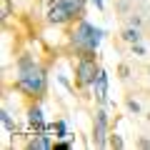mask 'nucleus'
Masks as SVG:
<instances>
[{"label":"nucleus","instance_id":"16","mask_svg":"<svg viewBox=\"0 0 150 150\" xmlns=\"http://www.w3.org/2000/svg\"><path fill=\"white\" fill-rule=\"evenodd\" d=\"M135 53H138V55H143V53H145V48H143L140 43H135Z\"/></svg>","mask_w":150,"mask_h":150},{"label":"nucleus","instance_id":"11","mask_svg":"<svg viewBox=\"0 0 150 150\" xmlns=\"http://www.w3.org/2000/svg\"><path fill=\"white\" fill-rule=\"evenodd\" d=\"M0 118H3V125H5L8 130H15V125H13V120H10V115H8V110L0 112Z\"/></svg>","mask_w":150,"mask_h":150},{"label":"nucleus","instance_id":"9","mask_svg":"<svg viewBox=\"0 0 150 150\" xmlns=\"http://www.w3.org/2000/svg\"><path fill=\"white\" fill-rule=\"evenodd\" d=\"M30 148L33 150H50V148H53V143H50L48 135H38V138L30 143Z\"/></svg>","mask_w":150,"mask_h":150},{"label":"nucleus","instance_id":"7","mask_svg":"<svg viewBox=\"0 0 150 150\" xmlns=\"http://www.w3.org/2000/svg\"><path fill=\"white\" fill-rule=\"evenodd\" d=\"M65 5V10L70 13V18H75V15H83V8H85V0H60Z\"/></svg>","mask_w":150,"mask_h":150},{"label":"nucleus","instance_id":"5","mask_svg":"<svg viewBox=\"0 0 150 150\" xmlns=\"http://www.w3.org/2000/svg\"><path fill=\"white\" fill-rule=\"evenodd\" d=\"M93 85H95V98L105 103V98H108V73L105 70H98V78Z\"/></svg>","mask_w":150,"mask_h":150},{"label":"nucleus","instance_id":"6","mask_svg":"<svg viewBox=\"0 0 150 150\" xmlns=\"http://www.w3.org/2000/svg\"><path fill=\"white\" fill-rule=\"evenodd\" d=\"M48 20L50 23H65V20H70V13L65 10L63 3H55V5L48 10Z\"/></svg>","mask_w":150,"mask_h":150},{"label":"nucleus","instance_id":"1","mask_svg":"<svg viewBox=\"0 0 150 150\" xmlns=\"http://www.w3.org/2000/svg\"><path fill=\"white\" fill-rule=\"evenodd\" d=\"M18 88L28 95H40L45 90V73L33 63L30 58L20 60V78H18Z\"/></svg>","mask_w":150,"mask_h":150},{"label":"nucleus","instance_id":"12","mask_svg":"<svg viewBox=\"0 0 150 150\" xmlns=\"http://www.w3.org/2000/svg\"><path fill=\"white\" fill-rule=\"evenodd\" d=\"M0 13H3L0 18H8V15H10V5H8V0H3V10H0Z\"/></svg>","mask_w":150,"mask_h":150},{"label":"nucleus","instance_id":"4","mask_svg":"<svg viewBox=\"0 0 150 150\" xmlns=\"http://www.w3.org/2000/svg\"><path fill=\"white\" fill-rule=\"evenodd\" d=\"M93 133H95V145L98 148H105L108 145V115L103 110L95 112V128H93Z\"/></svg>","mask_w":150,"mask_h":150},{"label":"nucleus","instance_id":"13","mask_svg":"<svg viewBox=\"0 0 150 150\" xmlns=\"http://www.w3.org/2000/svg\"><path fill=\"white\" fill-rule=\"evenodd\" d=\"M110 145H112V148H123V140H120L118 135H112V140H110Z\"/></svg>","mask_w":150,"mask_h":150},{"label":"nucleus","instance_id":"2","mask_svg":"<svg viewBox=\"0 0 150 150\" xmlns=\"http://www.w3.org/2000/svg\"><path fill=\"white\" fill-rule=\"evenodd\" d=\"M100 35H103V30L93 28L90 23H80L73 33V45L78 50H83V53H95L98 45H100Z\"/></svg>","mask_w":150,"mask_h":150},{"label":"nucleus","instance_id":"14","mask_svg":"<svg viewBox=\"0 0 150 150\" xmlns=\"http://www.w3.org/2000/svg\"><path fill=\"white\" fill-rule=\"evenodd\" d=\"M58 138H65V123H58Z\"/></svg>","mask_w":150,"mask_h":150},{"label":"nucleus","instance_id":"17","mask_svg":"<svg viewBox=\"0 0 150 150\" xmlns=\"http://www.w3.org/2000/svg\"><path fill=\"white\" fill-rule=\"evenodd\" d=\"M93 3H95V5H98V8H103V0H93Z\"/></svg>","mask_w":150,"mask_h":150},{"label":"nucleus","instance_id":"10","mask_svg":"<svg viewBox=\"0 0 150 150\" xmlns=\"http://www.w3.org/2000/svg\"><path fill=\"white\" fill-rule=\"evenodd\" d=\"M123 38L128 40V43H133V45H135V43L140 40V33H138V30H133V28H128V30L123 33Z\"/></svg>","mask_w":150,"mask_h":150},{"label":"nucleus","instance_id":"3","mask_svg":"<svg viewBox=\"0 0 150 150\" xmlns=\"http://www.w3.org/2000/svg\"><path fill=\"white\" fill-rule=\"evenodd\" d=\"M78 83L80 85H90V83H95V78H98V68H95V63H93L90 58H83L80 63H78Z\"/></svg>","mask_w":150,"mask_h":150},{"label":"nucleus","instance_id":"15","mask_svg":"<svg viewBox=\"0 0 150 150\" xmlns=\"http://www.w3.org/2000/svg\"><path fill=\"white\" fill-rule=\"evenodd\" d=\"M128 108H130V110H133V112H138V110H140V105H138V103H135V100H130V103H128Z\"/></svg>","mask_w":150,"mask_h":150},{"label":"nucleus","instance_id":"8","mask_svg":"<svg viewBox=\"0 0 150 150\" xmlns=\"http://www.w3.org/2000/svg\"><path fill=\"white\" fill-rule=\"evenodd\" d=\"M28 118H30V123L35 125V128L40 130V133H43V130H45V123H43V110H40V108H33V110H30V115H28Z\"/></svg>","mask_w":150,"mask_h":150}]
</instances>
